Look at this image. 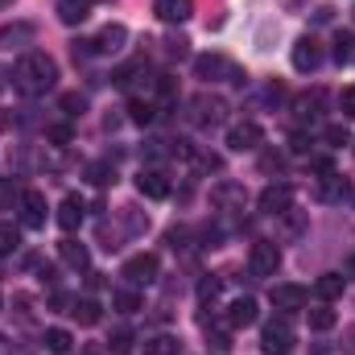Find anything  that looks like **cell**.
<instances>
[{"instance_id": "47", "label": "cell", "mask_w": 355, "mask_h": 355, "mask_svg": "<svg viewBox=\"0 0 355 355\" xmlns=\"http://www.w3.org/2000/svg\"><path fill=\"white\" fill-rule=\"evenodd\" d=\"M331 21V8H314V25H327Z\"/></svg>"}, {"instance_id": "51", "label": "cell", "mask_w": 355, "mask_h": 355, "mask_svg": "<svg viewBox=\"0 0 355 355\" xmlns=\"http://www.w3.org/2000/svg\"><path fill=\"white\" fill-rule=\"evenodd\" d=\"M347 277H355V257H352V261H347Z\"/></svg>"}, {"instance_id": "37", "label": "cell", "mask_w": 355, "mask_h": 355, "mask_svg": "<svg viewBox=\"0 0 355 355\" xmlns=\"http://www.w3.org/2000/svg\"><path fill=\"white\" fill-rule=\"evenodd\" d=\"M219 289H223V285H219V277H207V281L198 285V302H202V306H211V302L219 297Z\"/></svg>"}, {"instance_id": "48", "label": "cell", "mask_w": 355, "mask_h": 355, "mask_svg": "<svg viewBox=\"0 0 355 355\" xmlns=\"http://www.w3.org/2000/svg\"><path fill=\"white\" fill-rule=\"evenodd\" d=\"M8 128H12V116H8V112L0 107V132H8Z\"/></svg>"}, {"instance_id": "21", "label": "cell", "mask_w": 355, "mask_h": 355, "mask_svg": "<svg viewBox=\"0 0 355 355\" xmlns=\"http://www.w3.org/2000/svg\"><path fill=\"white\" fill-rule=\"evenodd\" d=\"M343 194H347V182H343V178L335 174V170L318 178V198H322V202H339Z\"/></svg>"}, {"instance_id": "32", "label": "cell", "mask_w": 355, "mask_h": 355, "mask_svg": "<svg viewBox=\"0 0 355 355\" xmlns=\"http://www.w3.org/2000/svg\"><path fill=\"white\" fill-rule=\"evenodd\" d=\"M71 314H75L83 327H95V322H99V302H95V297H83V302H75Z\"/></svg>"}, {"instance_id": "20", "label": "cell", "mask_w": 355, "mask_h": 355, "mask_svg": "<svg viewBox=\"0 0 355 355\" xmlns=\"http://www.w3.org/2000/svg\"><path fill=\"white\" fill-rule=\"evenodd\" d=\"M343 285H347V277H343V272H322V277L314 281V297L335 302V297H343Z\"/></svg>"}, {"instance_id": "17", "label": "cell", "mask_w": 355, "mask_h": 355, "mask_svg": "<svg viewBox=\"0 0 355 355\" xmlns=\"http://www.w3.org/2000/svg\"><path fill=\"white\" fill-rule=\"evenodd\" d=\"M29 42H33V25L29 21H12V25L0 29V50H21Z\"/></svg>"}, {"instance_id": "25", "label": "cell", "mask_w": 355, "mask_h": 355, "mask_svg": "<svg viewBox=\"0 0 355 355\" xmlns=\"http://www.w3.org/2000/svg\"><path fill=\"white\" fill-rule=\"evenodd\" d=\"M331 46H335V50H331V58H335L339 67H343V62H352V58H355V37L347 33V29H339Z\"/></svg>"}, {"instance_id": "31", "label": "cell", "mask_w": 355, "mask_h": 355, "mask_svg": "<svg viewBox=\"0 0 355 355\" xmlns=\"http://www.w3.org/2000/svg\"><path fill=\"white\" fill-rule=\"evenodd\" d=\"M58 107H62V116H71V120H75V116H83V112H87V95H79V91H67V95L58 99Z\"/></svg>"}, {"instance_id": "52", "label": "cell", "mask_w": 355, "mask_h": 355, "mask_svg": "<svg viewBox=\"0 0 355 355\" xmlns=\"http://www.w3.org/2000/svg\"><path fill=\"white\" fill-rule=\"evenodd\" d=\"M8 4H12V0H0V8H8Z\"/></svg>"}, {"instance_id": "55", "label": "cell", "mask_w": 355, "mask_h": 355, "mask_svg": "<svg viewBox=\"0 0 355 355\" xmlns=\"http://www.w3.org/2000/svg\"><path fill=\"white\" fill-rule=\"evenodd\" d=\"M352 145H355V141H352Z\"/></svg>"}, {"instance_id": "12", "label": "cell", "mask_w": 355, "mask_h": 355, "mask_svg": "<svg viewBox=\"0 0 355 355\" xmlns=\"http://www.w3.org/2000/svg\"><path fill=\"white\" fill-rule=\"evenodd\" d=\"M257 207H261L265 215H281V211L293 207V190H289V186H265V190L257 194Z\"/></svg>"}, {"instance_id": "44", "label": "cell", "mask_w": 355, "mask_h": 355, "mask_svg": "<svg viewBox=\"0 0 355 355\" xmlns=\"http://www.w3.org/2000/svg\"><path fill=\"white\" fill-rule=\"evenodd\" d=\"M343 352L355 355V327H347V331H343Z\"/></svg>"}, {"instance_id": "36", "label": "cell", "mask_w": 355, "mask_h": 355, "mask_svg": "<svg viewBox=\"0 0 355 355\" xmlns=\"http://www.w3.org/2000/svg\"><path fill=\"white\" fill-rule=\"evenodd\" d=\"M277 219H285V232H289V236H297V232L306 227V215H302V211H293V207H289V211H281Z\"/></svg>"}, {"instance_id": "4", "label": "cell", "mask_w": 355, "mask_h": 355, "mask_svg": "<svg viewBox=\"0 0 355 355\" xmlns=\"http://www.w3.org/2000/svg\"><path fill=\"white\" fill-rule=\"evenodd\" d=\"M277 268H281V248L272 240H257L248 252V272L252 277H277Z\"/></svg>"}, {"instance_id": "26", "label": "cell", "mask_w": 355, "mask_h": 355, "mask_svg": "<svg viewBox=\"0 0 355 355\" xmlns=\"http://www.w3.org/2000/svg\"><path fill=\"white\" fill-rule=\"evenodd\" d=\"M153 116H157V107H153L149 99H141V95L128 99V120H132V124H153Z\"/></svg>"}, {"instance_id": "35", "label": "cell", "mask_w": 355, "mask_h": 355, "mask_svg": "<svg viewBox=\"0 0 355 355\" xmlns=\"http://www.w3.org/2000/svg\"><path fill=\"white\" fill-rule=\"evenodd\" d=\"M87 178L95 182V186H107V182H116V170H112L107 162H91V166H87Z\"/></svg>"}, {"instance_id": "39", "label": "cell", "mask_w": 355, "mask_h": 355, "mask_svg": "<svg viewBox=\"0 0 355 355\" xmlns=\"http://www.w3.org/2000/svg\"><path fill=\"white\" fill-rule=\"evenodd\" d=\"M124 223H128V232H137V236H141V232H149V215L141 219V215H137V207H124Z\"/></svg>"}, {"instance_id": "13", "label": "cell", "mask_w": 355, "mask_h": 355, "mask_svg": "<svg viewBox=\"0 0 355 355\" xmlns=\"http://www.w3.org/2000/svg\"><path fill=\"white\" fill-rule=\"evenodd\" d=\"M137 190L145 194V198H166L170 194V178H166V170H141L137 174Z\"/></svg>"}, {"instance_id": "29", "label": "cell", "mask_w": 355, "mask_h": 355, "mask_svg": "<svg viewBox=\"0 0 355 355\" xmlns=\"http://www.w3.org/2000/svg\"><path fill=\"white\" fill-rule=\"evenodd\" d=\"M310 314V331H331L335 322H339V314L331 310V306H314V310H306Z\"/></svg>"}, {"instance_id": "45", "label": "cell", "mask_w": 355, "mask_h": 355, "mask_svg": "<svg viewBox=\"0 0 355 355\" xmlns=\"http://www.w3.org/2000/svg\"><path fill=\"white\" fill-rule=\"evenodd\" d=\"M261 166H265V170H281V153H265Z\"/></svg>"}, {"instance_id": "38", "label": "cell", "mask_w": 355, "mask_h": 355, "mask_svg": "<svg viewBox=\"0 0 355 355\" xmlns=\"http://www.w3.org/2000/svg\"><path fill=\"white\" fill-rule=\"evenodd\" d=\"M71 137H75L71 124H50L46 128V141H54V145H71Z\"/></svg>"}, {"instance_id": "43", "label": "cell", "mask_w": 355, "mask_h": 355, "mask_svg": "<svg viewBox=\"0 0 355 355\" xmlns=\"http://www.w3.org/2000/svg\"><path fill=\"white\" fill-rule=\"evenodd\" d=\"M289 149H293V153H310V137H306V132H293V137H289Z\"/></svg>"}, {"instance_id": "34", "label": "cell", "mask_w": 355, "mask_h": 355, "mask_svg": "<svg viewBox=\"0 0 355 355\" xmlns=\"http://www.w3.org/2000/svg\"><path fill=\"white\" fill-rule=\"evenodd\" d=\"M21 202V190H17V182L12 178H0V211H12Z\"/></svg>"}, {"instance_id": "5", "label": "cell", "mask_w": 355, "mask_h": 355, "mask_svg": "<svg viewBox=\"0 0 355 355\" xmlns=\"http://www.w3.org/2000/svg\"><path fill=\"white\" fill-rule=\"evenodd\" d=\"M190 107H194V112H190V120H194L198 128H215V124H223V120H227V103H223L219 95H198Z\"/></svg>"}, {"instance_id": "42", "label": "cell", "mask_w": 355, "mask_h": 355, "mask_svg": "<svg viewBox=\"0 0 355 355\" xmlns=\"http://www.w3.org/2000/svg\"><path fill=\"white\" fill-rule=\"evenodd\" d=\"M207 343H211V352H215V355L232 352V339H227V331H215V335H211V339H207Z\"/></svg>"}, {"instance_id": "30", "label": "cell", "mask_w": 355, "mask_h": 355, "mask_svg": "<svg viewBox=\"0 0 355 355\" xmlns=\"http://www.w3.org/2000/svg\"><path fill=\"white\" fill-rule=\"evenodd\" d=\"M178 352H182V343L174 335H157V339L145 343V355H178Z\"/></svg>"}, {"instance_id": "9", "label": "cell", "mask_w": 355, "mask_h": 355, "mask_svg": "<svg viewBox=\"0 0 355 355\" xmlns=\"http://www.w3.org/2000/svg\"><path fill=\"white\" fill-rule=\"evenodd\" d=\"M244 202H248V194H244L240 182H215L211 186V207L215 211H244Z\"/></svg>"}, {"instance_id": "28", "label": "cell", "mask_w": 355, "mask_h": 355, "mask_svg": "<svg viewBox=\"0 0 355 355\" xmlns=\"http://www.w3.org/2000/svg\"><path fill=\"white\" fill-rule=\"evenodd\" d=\"M112 306H116L120 314H137V310H141V293H137V289H116V293H112Z\"/></svg>"}, {"instance_id": "50", "label": "cell", "mask_w": 355, "mask_h": 355, "mask_svg": "<svg viewBox=\"0 0 355 355\" xmlns=\"http://www.w3.org/2000/svg\"><path fill=\"white\" fill-rule=\"evenodd\" d=\"M0 355H8V339L4 335H0Z\"/></svg>"}, {"instance_id": "53", "label": "cell", "mask_w": 355, "mask_h": 355, "mask_svg": "<svg viewBox=\"0 0 355 355\" xmlns=\"http://www.w3.org/2000/svg\"><path fill=\"white\" fill-rule=\"evenodd\" d=\"M0 91H4V71H0Z\"/></svg>"}, {"instance_id": "10", "label": "cell", "mask_w": 355, "mask_h": 355, "mask_svg": "<svg viewBox=\"0 0 355 355\" xmlns=\"http://www.w3.org/2000/svg\"><path fill=\"white\" fill-rule=\"evenodd\" d=\"M306 302H310V289L306 285H272V306L281 310V314H297V310H306Z\"/></svg>"}, {"instance_id": "27", "label": "cell", "mask_w": 355, "mask_h": 355, "mask_svg": "<svg viewBox=\"0 0 355 355\" xmlns=\"http://www.w3.org/2000/svg\"><path fill=\"white\" fill-rule=\"evenodd\" d=\"M71 331H62V327H50L46 331V347H50V355H71Z\"/></svg>"}, {"instance_id": "46", "label": "cell", "mask_w": 355, "mask_h": 355, "mask_svg": "<svg viewBox=\"0 0 355 355\" xmlns=\"http://www.w3.org/2000/svg\"><path fill=\"white\" fill-rule=\"evenodd\" d=\"M87 289H91V293H95V289H103V277H99V272H87Z\"/></svg>"}, {"instance_id": "49", "label": "cell", "mask_w": 355, "mask_h": 355, "mask_svg": "<svg viewBox=\"0 0 355 355\" xmlns=\"http://www.w3.org/2000/svg\"><path fill=\"white\" fill-rule=\"evenodd\" d=\"M314 355H331V347L327 343H314Z\"/></svg>"}, {"instance_id": "19", "label": "cell", "mask_w": 355, "mask_h": 355, "mask_svg": "<svg viewBox=\"0 0 355 355\" xmlns=\"http://www.w3.org/2000/svg\"><path fill=\"white\" fill-rule=\"evenodd\" d=\"M58 257H62V265H71V268H87V265H91L87 244H79L75 236H67V240L58 244Z\"/></svg>"}, {"instance_id": "56", "label": "cell", "mask_w": 355, "mask_h": 355, "mask_svg": "<svg viewBox=\"0 0 355 355\" xmlns=\"http://www.w3.org/2000/svg\"><path fill=\"white\" fill-rule=\"evenodd\" d=\"M87 4H91V0H87Z\"/></svg>"}, {"instance_id": "2", "label": "cell", "mask_w": 355, "mask_h": 355, "mask_svg": "<svg viewBox=\"0 0 355 355\" xmlns=\"http://www.w3.org/2000/svg\"><path fill=\"white\" fill-rule=\"evenodd\" d=\"M194 79H202V83H244L248 75L240 67H232L223 54H198L194 58Z\"/></svg>"}, {"instance_id": "3", "label": "cell", "mask_w": 355, "mask_h": 355, "mask_svg": "<svg viewBox=\"0 0 355 355\" xmlns=\"http://www.w3.org/2000/svg\"><path fill=\"white\" fill-rule=\"evenodd\" d=\"M157 272H162V265H157V257H153V252H137V257H128L124 268H120V277H124L132 289L153 285V281H157Z\"/></svg>"}, {"instance_id": "1", "label": "cell", "mask_w": 355, "mask_h": 355, "mask_svg": "<svg viewBox=\"0 0 355 355\" xmlns=\"http://www.w3.org/2000/svg\"><path fill=\"white\" fill-rule=\"evenodd\" d=\"M12 83H17L21 95H46V91L58 83V62H54L50 54H42V50H29V54L17 58Z\"/></svg>"}, {"instance_id": "41", "label": "cell", "mask_w": 355, "mask_h": 355, "mask_svg": "<svg viewBox=\"0 0 355 355\" xmlns=\"http://www.w3.org/2000/svg\"><path fill=\"white\" fill-rule=\"evenodd\" d=\"M339 112H343V120H355V87H347L339 95Z\"/></svg>"}, {"instance_id": "16", "label": "cell", "mask_w": 355, "mask_h": 355, "mask_svg": "<svg viewBox=\"0 0 355 355\" xmlns=\"http://www.w3.org/2000/svg\"><path fill=\"white\" fill-rule=\"evenodd\" d=\"M54 219H58V227H62L67 236L79 232V227H83V202H79V198H62L58 211H54Z\"/></svg>"}, {"instance_id": "54", "label": "cell", "mask_w": 355, "mask_h": 355, "mask_svg": "<svg viewBox=\"0 0 355 355\" xmlns=\"http://www.w3.org/2000/svg\"><path fill=\"white\" fill-rule=\"evenodd\" d=\"M0 310H4V302H0Z\"/></svg>"}, {"instance_id": "14", "label": "cell", "mask_w": 355, "mask_h": 355, "mask_svg": "<svg viewBox=\"0 0 355 355\" xmlns=\"http://www.w3.org/2000/svg\"><path fill=\"white\" fill-rule=\"evenodd\" d=\"M124 42H128V29H124V25H103L91 46H95V54H120Z\"/></svg>"}, {"instance_id": "22", "label": "cell", "mask_w": 355, "mask_h": 355, "mask_svg": "<svg viewBox=\"0 0 355 355\" xmlns=\"http://www.w3.org/2000/svg\"><path fill=\"white\" fill-rule=\"evenodd\" d=\"M318 112H322V91H314V95H297V103H293V116L306 124V120H318Z\"/></svg>"}, {"instance_id": "24", "label": "cell", "mask_w": 355, "mask_h": 355, "mask_svg": "<svg viewBox=\"0 0 355 355\" xmlns=\"http://www.w3.org/2000/svg\"><path fill=\"white\" fill-rule=\"evenodd\" d=\"M87 0H62L58 4V17H62V25H83L87 21Z\"/></svg>"}, {"instance_id": "40", "label": "cell", "mask_w": 355, "mask_h": 355, "mask_svg": "<svg viewBox=\"0 0 355 355\" xmlns=\"http://www.w3.org/2000/svg\"><path fill=\"white\" fill-rule=\"evenodd\" d=\"M128 343H132V335H128V331H116V335L107 339V347H112V355H124V352H128Z\"/></svg>"}, {"instance_id": "18", "label": "cell", "mask_w": 355, "mask_h": 355, "mask_svg": "<svg viewBox=\"0 0 355 355\" xmlns=\"http://www.w3.org/2000/svg\"><path fill=\"white\" fill-rule=\"evenodd\" d=\"M252 322H257V302H252V297H236V302L227 306V327L240 331V327H252Z\"/></svg>"}, {"instance_id": "6", "label": "cell", "mask_w": 355, "mask_h": 355, "mask_svg": "<svg viewBox=\"0 0 355 355\" xmlns=\"http://www.w3.org/2000/svg\"><path fill=\"white\" fill-rule=\"evenodd\" d=\"M261 141H265V128L257 120H240L227 128V149H236V153H252V149H261Z\"/></svg>"}, {"instance_id": "8", "label": "cell", "mask_w": 355, "mask_h": 355, "mask_svg": "<svg viewBox=\"0 0 355 355\" xmlns=\"http://www.w3.org/2000/svg\"><path fill=\"white\" fill-rule=\"evenodd\" d=\"M17 207H21V227H46V211L50 207H46V194L42 190H33V186L21 190V202Z\"/></svg>"}, {"instance_id": "15", "label": "cell", "mask_w": 355, "mask_h": 355, "mask_svg": "<svg viewBox=\"0 0 355 355\" xmlns=\"http://www.w3.org/2000/svg\"><path fill=\"white\" fill-rule=\"evenodd\" d=\"M153 12H157V21H166V25H182V21L194 12V0H153Z\"/></svg>"}, {"instance_id": "11", "label": "cell", "mask_w": 355, "mask_h": 355, "mask_svg": "<svg viewBox=\"0 0 355 355\" xmlns=\"http://www.w3.org/2000/svg\"><path fill=\"white\" fill-rule=\"evenodd\" d=\"M261 347H265L268 355H285L289 347H293V331H289V322L281 318H272V322H265V331H261Z\"/></svg>"}, {"instance_id": "33", "label": "cell", "mask_w": 355, "mask_h": 355, "mask_svg": "<svg viewBox=\"0 0 355 355\" xmlns=\"http://www.w3.org/2000/svg\"><path fill=\"white\" fill-rule=\"evenodd\" d=\"M322 141L331 149H343V145H352V132H347V124H327L322 128Z\"/></svg>"}, {"instance_id": "23", "label": "cell", "mask_w": 355, "mask_h": 355, "mask_svg": "<svg viewBox=\"0 0 355 355\" xmlns=\"http://www.w3.org/2000/svg\"><path fill=\"white\" fill-rule=\"evenodd\" d=\"M21 248V227L12 219H0V257H12Z\"/></svg>"}, {"instance_id": "7", "label": "cell", "mask_w": 355, "mask_h": 355, "mask_svg": "<svg viewBox=\"0 0 355 355\" xmlns=\"http://www.w3.org/2000/svg\"><path fill=\"white\" fill-rule=\"evenodd\" d=\"M318 67H322V46H318V37H314V33L297 37V42H293V71L314 75Z\"/></svg>"}]
</instances>
